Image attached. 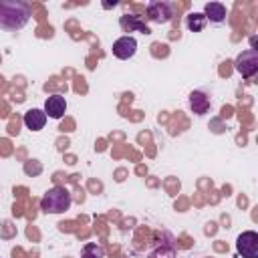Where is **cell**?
Returning a JSON list of instances; mask_svg holds the SVG:
<instances>
[{
	"mask_svg": "<svg viewBox=\"0 0 258 258\" xmlns=\"http://www.w3.org/2000/svg\"><path fill=\"white\" fill-rule=\"evenodd\" d=\"M234 69L244 77L250 79L258 73V50L256 48H248L244 52H240L234 60Z\"/></svg>",
	"mask_w": 258,
	"mask_h": 258,
	"instance_id": "3957f363",
	"label": "cell"
},
{
	"mask_svg": "<svg viewBox=\"0 0 258 258\" xmlns=\"http://www.w3.org/2000/svg\"><path fill=\"white\" fill-rule=\"evenodd\" d=\"M236 250L242 258H258V234L254 230L242 232L236 240Z\"/></svg>",
	"mask_w": 258,
	"mask_h": 258,
	"instance_id": "277c9868",
	"label": "cell"
},
{
	"mask_svg": "<svg viewBox=\"0 0 258 258\" xmlns=\"http://www.w3.org/2000/svg\"><path fill=\"white\" fill-rule=\"evenodd\" d=\"M30 20V6L20 0H2L0 2V28L16 32L24 28Z\"/></svg>",
	"mask_w": 258,
	"mask_h": 258,
	"instance_id": "6da1fadb",
	"label": "cell"
},
{
	"mask_svg": "<svg viewBox=\"0 0 258 258\" xmlns=\"http://www.w3.org/2000/svg\"><path fill=\"white\" fill-rule=\"evenodd\" d=\"M44 113H46V117H50V119H60L62 115H64V111H67V101H64V97L62 95H50L46 101H44V109H42Z\"/></svg>",
	"mask_w": 258,
	"mask_h": 258,
	"instance_id": "52a82bcc",
	"label": "cell"
},
{
	"mask_svg": "<svg viewBox=\"0 0 258 258\" xmlns=\"http://www.w3.org/2000/svg\"><path fill=\"white\" fill-rule=\"evenodd\" d=\"M83 258H105V250L99 244L91 242L83 248Z\"/></svg>",
	"mask_w": 258,
	"mask_h": 258,
	"instance_id": "4fadbf2b",
	"label": "cell"
},
{
	"mask_svg": "<svg viewBox=\"0 0 258 258\" xmlns=\"http://www.w3.org/2000/svg\"><path fill=\"white\" fill-rule=\"evenodd\" d=\"M46 123V113L42 109H30L24 113V125L30 131H40Z\"/></svg>",
	"mask_w": 258,
	"mask_h": 258,
	"instance_id": "9c48e42d",
	"label": "cell"
},
{
	"mask_svg": "<svg viewBox=\"0 0 258 258\" xmlns=\"http://www.w3.org/2000/svg\"><path fill=\"white\" fill-rule=\"evenodd\" d=\"M135 52H137V40L133 36H129V34L127 36H121V38H117L113 42V54L117 58H121V60L131 58Z\"/></svg>",
	"mask_w": 258,
	"mask_h": 258,
	"instance_id": "8992f818",
	"label": "cell"
},
{
	"mask_svg": "<svg viewBox=\"0 0 258 258\" xmlns=\"http://www.w3.org/2000/svg\"><path fill=\"white\" fill-rule=\"evenodd\" d=\"M121 28L125 30V32H133V30H137V32H143V34H149L151 30H149V26L141 20V16H137V14H125V16H121Z\"/></svg>",
	"mask_w": 258,
	"mask_h": 258,
	"instance_id": "ba28073f",
	"label": "cell"
},
{
	"mask_svg": "<svg viewBox=\"0 0 258 258\" xmlns=\"http://www.w3.org/2000/svg\"><path fill=\"white\" fill-rule=\"evenodd\" d=\"M71 191L62 185H54L50 187L42 200H40V210L46 212V214H62L71 208Z\"/></svg>",
	"mask_w": 258,
	"mask_h": 258,
	"instance_id": "7a4b0ae2",
	"label": "cell"
},
{
	"mask_svg": "<svg viewBox=\"0 0 258 258\" xmlns=\"http://www.w3.org/2000/svg\"><path fill=\"white\" fill-rule=\"evenodd\" d=\"M202 14L206 16V20L220 24V22L226 20V6H224L222 2H208V4L204 6V12H202Z\"/></svg>",
	"mask_w": 258,
	"mask_h": 258,
	"instance_id": "30bf717a",
	"label": "cell"
},
{
	"mask_svg": "<svg viewBox=\"0 0 258 258\" xmlns=\"http://www.w3.org/2000/svg\"><path fill=\"white\" fill-rule=\"evenodd\" d=\"M185 22H187V28L191 32H202L208 20H206V16L202 12H191V14H187V20Z\"/></svg>",
	"mask_w": 258,
	"mask_h": 258,
	"instance_id": "7c38bea8",
	"label": "cell"
},
{
	"mask_svg": "<svg viewBox=\"0 0 258 258\" xmlns=\"http://www.w3.org/2000/svg\"><path fill=\"white\" fill-rule=\"evenodd\" d=\"M147 16L151 22H157V24H165L171 20L173 16V8L169 2H163V0H153L149 2L147 6Z\"/></svg>",
	"mask_w": 258,
	"mask_h": 258,
	"instance_id": "5b68a950",
	"label": "cell"
},
{
	"mask_svg": "<svg viewBox=\"0 0 258 258\" xmlns=\"http://www.w3.org/2000/svg\"><path fill=\"white\" fill-rule=\"evenodd\" d=\"M189 107L194 109L196 115H204L210 109V97L206 93H202V91H194L189 95Z\"/></svg>",
	"mask_w": 258,
	"mask_h": 258,
	"instance_id": "8fae6325",
	"label": "cell"
}]
</instances>
